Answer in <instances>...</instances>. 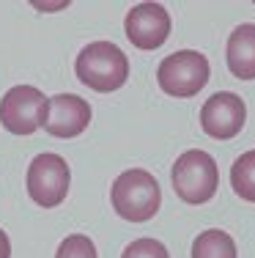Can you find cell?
<instances>
[{
    "label": "cell",
    "mask_w": 255,
    "mask_h": 258,
    "mask_svg": "<svg viewBox=\"0 0 255 258\" xmlns=\"http://www.w3.org/2000/svg\"><path fill=\"white\" fill-rule=\"evenodd\" d=\"M74 69L82 85L99 94H110L129 80V58L113 41H94L77 55Z\"/></svg>",
    "instance_id": "obj_1"
},
{
    "label": "cell",
    "mask_w": 255,
    "mask_h": 258,
    "mask_svg": "<svg viewBox=\"0 0 255 258\" xmlns=\"http://www.w3.org/2000/svg\"><path fill=\"white\" fill-rule=\"evenodd\" d=\"M110 201H113V209L118 212V217L129 220V223H145L159 212L162 189L148 170L132 168V170H124L113 181Z\"/></svg>",
    "instance_id": "obj_2"
},
{
    "label": "cell",
    "mask_w": 255,
    "mask_h": 258,
    "mask_svg": "<svg viewBox=\"0 0 255 258\" xmlns=\"http://www.w3.org/2000/svg\"><path fill=\"white\" fill-rule=\"evenodd\" d=\"M170 179H173V189L181 201L206 204L214 198L217 187H220V168L209 151L190 149L176 159Z\"/></svg>",
    "instance_id": "obj_3"
},
{
    "label": "cell",
    "mask_w": 255,
    "mask_h": 258,
    "mask_svg": "<svg viewBox=\"0 0 255 258\" xmlns=\"http://www.w3.org/2000/svg\"><path fill=\"white\" fill-rule=\"evenodd\" d=\"M209 72L211 69L206 55L195 50H179L159 63L156 80H159V88L165 94L179 96V99H190L209 83Z\"/></svg>",
    "instance_id": "obj_4"
},
{
    "label": "cell",
    "mask_w": 255,
    "mask_h": 258,
    "mask_svg": "<svg viewBox=\"0 0 255 258\" xmlns=\"http://www.w3.org/2000/svg\"><path fill=\"white\" fill-rule=\"evenodd\" d=\"M47 99L33 85H14L0 99V126L11 135H33L39 126H44L47 118Z\"/></svg>",
    "instance_id": "obj_5"
},
{
    "label": "cell",
    "mask_w": 255,
    "mask_h": 258,
    "mask_svg": "<svg viewBox=\"0 0 255 258\" xmlns=\"http://www.w3.org/2000/svg\"><path fill=\"white\" fill-rule=\"evenodd\" d=\"M69 184L71 173L60 154L44 151V154L33 157V162L28 165V195L39 206L44 209L60 206L69 195Z\"/></svg>",
    "instance_id": "obj_6"
},
{
    "label": "cell",
    "mask_w": 255,
    "mask_h": 258,
    "mask_svg": "<svg viewBox=\"0 0 255 258\" xmlns=\"http://www.w3.org/2000/svg\"><path fill=\"white\" fill-rule=\"evenodd\" d=\"M247 121V107L239 94L220 91V94L209 96L200 107V126L209 138L217 140H230L244 129Z\"/></svg>",
    "instance_id": "obj_7"
},
{
    "label": "cell",
    "mask_w": 255,
    "mask_h": 258,
    "mask_svg": "<svg viewBox=\"0 0 255 258\" xmlns=\"http://www.w3.org/2000/svg\"><path fill=\"white\" fill-rule=\"evenodd\" d=\"M124 30L137 50H159L170 36V14L162 3H137L126 14Z\"/></svg>",
    "instance_id": "obj_8"
},
{
    "label": "cell",
    "mask_w": 255,
    "mask_h": 258,
    "mask_svg": "<svg viewBox=\"0 0 255 258\" xmlns=\"http://www.w3.org/2000/svg\"><path fill=\"white\" fill-rule=\"evenodd\" d=\"M91 124V104L77 94H58L47 104L44 129L55 138H77Z\"/></svg>",
    "instance_id": "obj_9"
},
{
    "label": "cell",
    "mask_w": 255,
    "mask_h": 258,
    "mask_svg": "<svg viewBox=\"0 0 255 258\" xmlns=\"http://www.w3.org/2000/svg\"><path fill=\"white\" fill-rule=\"evenodd\" d=\"M225 60L233 77L255 80V25L244 22L230 33L225 47Z\"/></svg>",
    "instance_id": "obj_10"
},
{
    "label": "cell",
    "mask_w": 255,
    "mask_h": 258,
    "mask_svg": "<svg viewBox=\"0 0 255 258\" xmlns=\"http://www.w3.org/2000/svg\"><path fill=\"white\" fill-rule=\"evenodd\" d=\"M192 258H236V242L230 233L209 228L192 242Z\"/></svg>",
    "instance_id": "obj_11"
},
{
    "label": "cell",
    "mask_w": 255,
    "mask_h": 258,
    "mask_svg": "<svg viewBox=\"0 0 255 258\" xmlns=\"http://www.w3.org/2000/svg\"><path fill=\"white\" fill-rule=\"evenodd\" d=\"M230 184H233L236 195L255 204V149L244 151L230 168Z\"/></svg>",
    "instance_id": "obj_12"
},
{
    "label": "cell",
    "mask_w": 255,
    "mask_h": 258,
    "mask_svg": "<svg viewBox=\"0 0 255 258\" xmlns=\"http://www.w3.org/2000/svg\"><path fill=\"white\" fill-rule=\"evenodd\" d=\"M55 258H96V247L88 236L71 233V236H66L63 242H60Z\"/></svg>",
    "instance_id": "obj_13"
},
{
    "label": "cell",
    "mask_w": 255,
    "mask_h": 258,
    "mask_svg": "<svg viewBox=\"0 0 255 258\" xmlns=\"http://www.w3.org/2000/svg\"><path fill=\"white\" fill-rule=\"evenodd\" d=\"M121 258H170V253L159 239H135Z\"/></svg>",
    "instance_id": "obj_14"
},
{
    "label": "cell",
    "mask_w": 255,
    "mask_h": 258,
    "mask_svg": "<svg viewBox=\"0 0 255 258\" xmlns=\"http://www.w3.org/2000/svg\"><path fill=\"white\" fill-rule=\"evenodd\" d=\"M9 255H11V242L6 236V231L0 228V258H9Z\"/></svg>",
    "instance_id": "obj_15"
}]
</instances>
